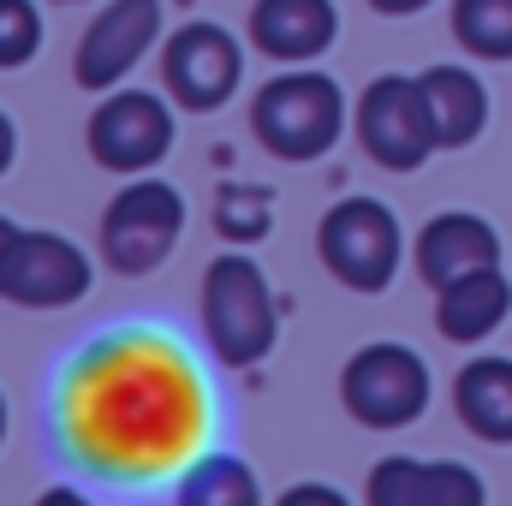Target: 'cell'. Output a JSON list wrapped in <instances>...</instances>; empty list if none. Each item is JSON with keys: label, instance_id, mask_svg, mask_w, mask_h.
<instances>
[{"label": "cell", "instance_id": "obj_1", "mask_svg": "<svg viewBox=\"0 0 512 506\" xmlns=\"http://www.w3.org/2000/svg\"><path fill=\"white\" fill-rule=\"evenodd\" d=\"M203 340L227 370H251L280 340V310L256 256H215L203 274Z\"/></svg>", "mask_w": 512, "mask_h": 506}, {"label": "cell", "instance_id": "obj_2", "mask_svg": "<svg viewBox=\"0 0 512 506\" xmlns=\"http://www.w3.org/2000/svg\"><path fill=\"white\" fill-rule=\"evenodd\" d=\"M251 131L274 161H322L346 131V96L328 72H280L256 90Z\"/></svg>", "mask_w": 512, "mask_h": 506}, {"label": "cell", "instance_id": "obj_3", "mask_svg": "<svg viewBox=\"0 0 512 506\" xmlns=\"http://www.w3.org/2000/svg\"><path fill=\"white\" fill-rule=\"evenodd\" d=\"M185 239V197L167 179H131L114 191V203L102 209V262L120 280H143L155 274Z\"/></svg>", "mask_w": 512, "mask_h": 506}, {"label": "cell", "instance_id": "obj_4", "mask_svg": "<svg viewBox=\"0 0 512 506\" xmlns=\"http://www.w3.org/2000/svg\"><path fill=\"white\" fill-rule=\"evenodd\" d=\"M316 256L346 292H364V298L387 292L399 274V256H405L399 215L382 197H340L316 227Z\"/></svg>", "mask_w": 512, "mask_h": 506}, {"label": "cell", "instance_id": "obj_5", "mask_svg": "<svg viewBox=\"0 0 512 506\" xmlns=\"http://www.w3.org/2000/svg\"><path fill=\"white\" fill-rule=\"evenodd\" d=\"M340 399H346V411H352L364 429H405V423H417V417L429 411L435 376H429V364H423L411 346H399V340H370V346H358V352L346 358V370H340Z\"/></svg>", "mask_w": 512, "mask_h": 506}, {"label": "cell", "instance_id": "obj_6", "mask_svg": "<svg viewBox=\"0 0 512 506\" xmlns=\"http://www.w3.org/2000/svg\"><path fill=\"white\" fill-rule=\"evenodd\" d=\"M173 149V108L155 90H114L96 114H90V161L102 173H155Z\"/></svg>", "mask_w": 512, "mask_h": 506}, {"label": "cell", "instance_id": "obj_7", "mask_svg": "<svg viewBox=\"0 0 512 506\" xmlns=\"http://www.w3.org/2000/svg\"><path fill=\"white\" fill-rule=\"evenodd\" d=\"M352 126H358L364 155H370L376 167H387V173H417V167L441 149L435 131H429V114H423L417 78H399V72L376 78V84L358 96Z\"/></svg>", "mask_w": 512, "mask_h": 506}, {"label": "cell", "instance_id": "obj_8", "mask_svg": "<svg viewBox=\"0 0 512 506\" xmlns=\"http://www.w3.org/2000/svg\"><path fill=\"white\" fill-rule=\"evenodd\" d=\"M161 78H167V96L191 114H215L233 102L239 78H245V48L233 30L221 24H185L167 36L161 48Z\"/></svg>", "mask_w": 512, "mask_h": 506}, {"label": "cell", "instance_id": "obj_9", "mask_svg": "<svg viewBox=\"0 0 512 506\" xmlns=\"http://www.w3.org/2000/svg\"><path fill=\"white\" fill-rule=\"evenodd\" d=\"M96 286V262L66 233L18 227L12 256H6V298L18 310H66Z\"/></svg>", "mask_w": 512, "mask_h": 506}, {"label": "cell", "instance_id": "obj_10", "mask_svg": "<svg viewBox=\"0 0 512 506\" xmlns=\"http://www.w3.org/2000/svg\"><path fill=\"white\" fill-rule=\"evenodd\" d=\"M155 36H161V0H108V6L90 18L84 42H78L72 78H78L84 90H114V84H126L131 66L155 48Z\"/></svg>", "mask_w": 512, "mask_h": 506}, {"label": "cell", "instance_id": "obj_11", "mask_svg": "<svg viewBox=\"0 0 512 506\" xmlns=\"http://www.w3.org/2000/svg\"><path fill=\"white\" fill-rule=\"evenodd\" d=\"M364 506H489V483L459 459H382Z\"/></svg>", "mask_w": 512, "mask_h": 506}, {"label": "cell", "instance_id": "obj_12", "mask_svg": "<svg viewBox=\"0 0 512 506\" xmlns=\"http://www.w3.org/2000/svg\"><path fill=\"white\" fill-rule=\"evenodd\" d=\"M417 274L441 292V286H453V280H465V274H477V268H495L501 262V233L483 221V215H471V209H447V215H435L423 233H417Z\"/></svg>", "mask_w": 512, "mask_h": 506}, {"label": "cell", "instance_id": "obj_13", "mask_svg": "<svg viewBox=\"0 0 512 506\" xmlns=\"http://www.w3.org/2000/svg\"><path fill=\"white\" fill-rule=\"evenodd\" d=\"M251 36L268 60L310 66L316 54L334 48L340 12H334V0H256L251 6Z\"/></svg>", "mask_w": 512, "mask_h": 506}, {"label": "cell", "instance_id": "obj_14", "mask_svg": "<svg viewBox=\"0 0 512 506\" xmlns=\"http://www.w3.org/2000/svg\"><path fill=\"white\" fill-rule=\"evenodd\" d=\"M507 316H512V280L501 274V262L435 292V334L453 340V346H483Z\"/></svg>", "mask_w": 512, "mask_h": 506}, {"label": "cell", "instance_id": "obj_15", "mask_svg": "<svg viewBox=\"0 0 512 506\" xmlns=\"http://www.w3.org/2000/svg\"><path fill=\"white\" fill-rule=\"evenodd\" d=\"M417 90H423V114H429V131H435L441 149H471L483 137V126H489V90H483L477 72L429 66L417 78Z\"/></svg>", "mask_w": 512, "mask_h": 506}, {"label": "cell", "instance_id": "obj_16", "mask_svg": "<svg viewBox=\"0 0 512 506\" xmlns=\"http://www.w3.org/2000/svg\"><path fill=\"white\" fill-rule=\"evenodd\" d=\"M453 411L477 441L512 447V358H471L453 376Z\"/></svg>", "mask_w": 512, "mask_h": 506}, {"label": "cell", "instance_id": "obj_17", "mask_svg": "<svg viewBox=\"0 0 512 506\" xmlns=\"http://www.w3.org/2000/svg\"><path fill=\"white\" fill-rule=\"evenodd\" d=\"M179 506H262V483L245 459L233 453H209L185 471L179 483Z\"/></svg>", "mask_w": 512, "mask_h": 506}, {"label": "cell", "instance_id": "obj_18", "mask_svg": "<svg viewBox=\"0 0 512 506\" xmlns=\"http://www.w3.org/2000/svg\"><path fill=\"white\" fill-rule=\"evenodd\" d=\"M453 36L477 60H512V0H453Z\"/></svg>", "mask_w": 512, "mask_h": 506}, {"label": "cell", "instance_id": "obj_19", "mask_svg": "<svg viewBox=\"0 0 512 506\" xmlns=\"http://www.w3.org/2000/svg\"><path fill=\"white\" fill-rule=\"evenodd\" d=\"M42 48V12L30 0H0V72L30 66Z\"/></svg>", "mask_w": 512, "mask_h": 506}, {"label": "cell", "instance_id": "obj_20", "mask_svg": "<svg viewBox=\"0 0 512 506\" xmlns=\"http://www.w3.org/2000/svg\"><path fill=\"white\" fill-rule=\"evenodd\" d=\"M274 506H352V501H346L334 483H292Z\"/></svg>", "mask_w": 512, "mask_h": 506}, {"label": "cell", "instance_id": "obj_21", "mask_svg": "<svg viewBox=\"0 0 512 506\" xmlns=\"http://www.w3.org/2000/svg\"><path fill=\"white\" fill-rule=\"evenodd\" d=\"M12 161H18V126H12V114L0 108V179L12 173Z\"/></svg>", "mask_w": 512, "mask_h": 506}, {"label": "cell", "instance_id": "obj_22", "mask_svg": "<svg viewBox=\"0 0 512 506\" xmlns=\"http://www.w3.org/2000/svg\"><path fill=\"white\" fill-rule=\"evenodd\" d=\"M376 12H387V18H411V12H423V6H435V0H370Z\"/></svg>", "mask_w": 512, "mask_h": 506}, {"label": "cell", "instance_id": "obj_23", "mask_svg": "<svg viewBox=\"0 0 512 506\" xmlns=\"http://www.w3.org/2000/svg\"><path fill=\"white\" fill-rule=\"evenodd\" d=\"M12 239H18V227L0 215V298H6V256H12Z\"/></svg>", "mask_w": 512, "mask_h": 506}, {"label": "cell", "instance_id": "obj_24", "mask_svg": "<svg viewBox=\"0 0 512 506\" xmlns=\"http://www.w3.org/2000/svg\"><path fill=\"white\" fill-rule=\"evenodd\" d=\"M36 506H90V501H84L78 489H48V495H42Z\"/></svg>", "mask_w": 512, "mask_h": 506}, {"label": "cell", "instance_id": "obj_25", "mask_svg": "<svg viewBox=\"0 0 512 506\" xmlns=\"http://www.w3.org/2000/svg\"><path fill=\"white\" fill-rule=\"evenodd\" d=\"M0 441H6V393H0Z\"/></svg>", "mask_w": 512, "mask_h": 506}]
</instances>
